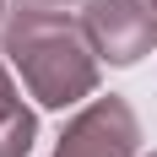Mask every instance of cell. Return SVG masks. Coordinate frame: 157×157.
Returning <instances> with one entry per match:
<instances>
[{
    "label": "cell",
    "mask_w": 157,
    "mask_h": 157,
    "mask_svg": "<svg viewBox=\"0 0 157 157\" xmlns=\"http://www.w3.org/2000/svg\"><path fill=\"white\" fill-rule=\"evenodd\" d=\"M130 152H136V119H130L125 103L103 98L65 130L54 157H130Z\"/></svg>",
    "instance_id": "obj_3"
},
{
    "label": "cell",
    "mask_w": 157,
    "mask_h": 157,
    "mask_svg": "<svg viewBox=\"0 0 157 157\" xmlns=\"http://www.w3.org/2000/svg\"><path fill=\"white\" fill-rule=\"evenodd\" d=\"M6 54L16 60L22 81L44 103H76L81 92H92V54L81 44V33L65 22V16H49V11H22L6 33Z\"/></svg>",
    "instance_id": "obj_1"
},
{
    "label": "cell",
    "mask_w": 157,
    "mask_h": 157,
    "mask_svg": "<svg viewBox=\"0 0 157 157\" xmlns=\"http://www.w3.org/2000/svg\"><path fill=\"white\" fill-rule=\"evenodd\" d=\"M33 6H54V0H33Z\"/></svg>",
    "instance_id": "obj_5"
},
{
    "label": "cell",
    "mask_w": 157,
    "mask_h": 157,
    "mask_svg": "<svg viewBox=\"0 0 157 157\" xmlns=\"http://www.w3.org/2000/svg\"><path fill=\"white\" fill-rule=\"evenodd\" d=\"M33 141V114L16 103L11 81H6V71H0V157H22Z\"/></svg>",
    "instance_id": "obj_4"
},
{
    "label": "cell",
    "mask_w": 157,
    "mask_h": 157,
    "mask_svg": "<svg viewBox=\"0 0 157 157\" xmlns=\"http://www.w3.org/2000/svg\"><path fill=\"white\" fill-rule=\"evenodd\" d=\"M152 11L157 6H141V0H87V38L114 65H130L157 44V16Z\"/></svg>",
    "instance_id": "obj_2"
}]
</instances>
